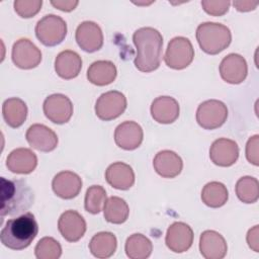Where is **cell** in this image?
<instances>
[{"instance_id": "74e56055", "label": "cell", "mask_w": 259, "mask_h": 259, "mask_svg": "<svg viewBox=\"0 0 259 259\" xmlns=\"http://www.w3.org/2000/svg\"><path fill=\"white\" fill-rule=\"evenodd\" d=\"M51 4L56 7L57 9L64 11V12H70L72 10H74L77 5L79 4V1L77 0H57V1H51Z\"/></svg>"}, {"instance_id": "f35d334b", "label": "cell", "mask_w": 259, "mask_h": 259, "mask_svg": "<svg viewBox=\"0 0 259 259\" xmlns=\"http://www.w3.org/2000/svg\"><path fill=\"white\" fill-rule=\"evenodd\" d=\"M233 5L235 6V8L238 11L241 12H247V11H251L254 10L257 5H258V1H234Z\"/></svg>"}, {"instance_id": "e575fe53", "label": "cell", "mask_w": 259, "mask_h": 259, "mask_svg": "<svg viewBox=\"0 0 259 259\" xmlns=\"http://www.w3.org/2000/svg\"><path fill=\"white\" fill-rule=\"evenodd\" d=\"M230 1H211L203 0L201 1V6L203 10L212 16H222L226 14L230 8Z\"/></svg>"}, {"instance_id": "ba28073f", "label": "cell", "mask_w": 259, "mask_h": 259, "mask_svg": "<svg viewBox=\"0 0 259 259\" xmlns=\"http://www.w3.org/2000/svg\"><path fill=\"white\" fill-rule=\"evenodd\" d=\"M126 104V98L123 93L115 90L107 91L96 100L95 114L101 120H112L124 112Z\"/></svg>"}, {"instance_id": "7a4b0ae2", "label": "cell", "mask_w": 259, "mask_h": 259, "mask_svg": "<svg viewBox=\"0 0 259 259\" xmlns=\"http://www.w3.org/2000/svg\"><path fill=\"white\" fill-rule=\"evenodd\" d=\"M1 215H17L27 210L34 201V194L30 186L22 179H6L0 182Z\"/></svg>"}, {"instance_id": "4fadbf2b", "label": "cell", "mask_w": 259, "mask_h": 259, "mask_svg": "<svg viewBox=\"0 0 259 259\" xmlns=\"http://www.w3.org/2000/svg\"><path fill=\"white\" fill-rule=\"evenodd\" d=\"M220 74L222 79L227 83H242L248 74V66L245 58L239 54H229L220 64Z\"/></svg>"}, {"instance_id": "9a60e30c", "label": "cell", "mask_w": 259, "mask_h": 259, "mask_svg": "<svg viewBox=\"0 0 259 259\" xmlns=\"http://www.w3.org/2000/svg\"><path fill=\"white\" fill-rule=\"evenodd\" d=\"M25 138L29 146L40 152H52L58 146L56 133L45 124L34 123L28 127Z\"/></svg>"}, {"instance_id": "cb8c5ba5", "label": "cell", "mask_w": 259, "mask_h": 259, "mask_svg": "<svg viewBox=\"0 0 259 259\" xmlns=\"http://www.w3.org/2000/svg\"><path fill=\"white\" fill-rule=\"evenodd\" d=\"M82 69V59L74 51L66 50L58 54L55 60V71L59 77L70 80L77 77Z\"/></svg>"}, {"instance_id": "ac0fdd59", "label": "cell", "mask_w": 259, "mask_h": 259, "mask_svg": "<svg viewBox=\"0 0 259 259\" xmlns=\"http://www.w3.org/2000/svg\"><path fill=\"white\" fill-rule=\"evenodd\" d=\"M55 194L63 199L76 197L82 189V179L72 171H61L55 175L52 181Z\"/></svg>"}, {"instance_id": "7c38bea8", "label": "cell", "mask_w": 259, "mask_h": 259, "mask_svg": "<svg viewBox=\"0 0 259 259\" xmlns=\"http://www.w3.org/2000/svg\"><path fill=\"white\" fill-rule=\"evenodd\" d=\"M58 229L62 237L68 242L79 241L86 232V222L76 210L69 209L63 212L58 221Z\"/></svg>"}, {"instance_id": "83f0119b", "label": "cell", "mask_w": 259, "mask_h": 259, "mask_svg": "<svg viewBox=\"0 0 259 259\" xmlns=\"http://www.w3.org/2000/svg\"><path fill=\"white\" fill-rule=\"evenodd\" d=\"M128 214L130 208L124 199L118 196H111L106 199L103 206V215L108 223L122 224L127 220Z\"/></svg>"}, {"instance_id": "8992f818", "label": "cell", "mask_w": 259, "mask_h": 259, "mask_svg": "<svg viewBox=\"0 0 259 259\" xmlns=\"http://www.w3.org/2000/svg\"><path fill=\"white\" fill-rule=\"evenodd\" d=\"M194 58V49L191 41L184 36L172 38L164 56L165 64L174 70H182L188 67Z\"/></svg>"}, {"instance_id": "8fae6325", "label": "cell", "mask_w": 259, "mask_h": 259, "mask_svg": "<svg viewBox=\"0 0 259 259\" xmlns=\"http://www.w3.org/2000/svg\"><path fill=\"white\" fill-rule=\"evenodd\" d=\"M78 46L87 53H94L103 46V33L100 26L93 21L81 22L75 32Z\"/></svg>"}, {"instance_id": "8d00e7d4", "label": "cell", "mask_w": 259, "mask_h": 259, "mask_svg": "<svg viewBox=\"0 0 259 259\" xmlns=\"http://www.w3.org/2000/svg\"><path fill=\"white\" fill-rule=\"evenodd\" d=\"M258 234H259V228L258 226H254L252 229H250L247 233V243L249 245V247L255 251V252H259V239H258Z\"/></svg>"}, {"instance_id": "836d02e7", "label": "cell", "mask_w": 259, "mask_h": 259, "mask_svg": "<svg viewBox=\"0 0 259 259\" xmlns=\"http://www.w3.org/2000/svg\"><path fill=\"white\" fill-rule=\"evenodd\" d=\"M41 5V0H16L13 3L15 12L22 18H30L36 15Z\"/></svg>"}, {"instance_id": "1f68e13d", "label": "cell", "mask_w": 259, "mask_h": 259, "mask_svg": "<svg viewBox=\"0 0 259 259\" xmlns=\"http://www.w3.org/2000/svg\"><path fill=\"white\" fill-rule=\"evenodd\" d=\"M106 191L101 185L90 186L85 194L84 206L86 211L96 214L99 213L106 201Z\"/></svg>"}, {"instance_id": "3957f363", "label": "cell", "mask_w": 259, "mask_h": 259, "mask_svg": "<svg viewBox=\"0 0 259 259\" xmlns=\"http://www.w3.org/2000/svg\"><path fill=\"white\" fill-rule=\"evenodd\" d=\"M38 233V225L31 212L8 220L0 233L1 243L11 250L27 248Z\"/></svg>"}, {"instance_id": "277c9868", "label": "cell", "mask_w": 259, "mask_h": 259, "mask_svg": "<svg viewBox=\"0 0 259 259\" xmlns=\"http://www.w3.org/2000/svg\"><path fill=\"white\" fill-rule=\"evenodd\" d=\"M196 39L200 49L208 55H218L232 41L229 27L217 22H203L196 28Z\"/></svg>"}, {"instance_id": "d6a6232c", "label": "cell", "mask_w": 259, "mask_h": 259, "mask_svg": "<svg viewBox=\"0 0 259 259\" xmlns=\"http://www.w3.org/2000/svg\"><path fill=\"white\" fill-rule=\"evenodd\" d=\"M34 254L37 259H58L62 255V247L56 239L44 237L37 242Z\"/></svg>"}, {"instance_id": "f1b7e54d", "label": "cell", "mask_w": 259, "mask_h": 259, "mask_svg": "<svg viewBox=\"0 0 259 259\" xmlns=\"http://www.w3.org/2000/svg\"><path fill=\"white\" fill-rule=\"evenodd\" d=\"M229 198V192L225 184L211 181L206 183L201 191L202 202L212 208H218L223 206Z\"/></svg>"}, {"instance_id": "603a6c76", "label": "cell", "mask_w": 259, "mask_h": 259, "mask_svg": "<svg viewBox=\"0 0 259 259\" xmlns=\"http://www.w3.org/2000/svg\"><path fill=\"white\" fill-rule=\"evenodd\" d=\"M105 179L113 188L127 190L135 183V173L130 165L123 162H115L107 167Z\"/></svg>"}, {"instance_id": "5bb4252c", "label": "cell", "mask_w": 259, "mask_h": 259, "mask_svg": "<svg viewBox=\"0 0 259 259\" xmlns=\"http://www.w3.org/2000/svg\"><path fill=\"white\" fill-rule=\"evenodd\" d=\"M165 243L175 253L187 251L193 243V231L183 222L173 223L167 230Z\"/></svg>"}, {"instance_id": "7402d4cb", "label": "cell", "mask_w": 259, "mask_h": 259, "mask_svg": "<svg viewBox=\"0 0 259 259\" xmlns=\"http://www.w3.org/2000/svg\"><path fill=\"white\" fill-rule=\"evenodd\" d=\"M179 104L170 96H159L151 104V115L155 121L163 124L174 122L179 116Z\"/></svg>"}, {"instance_id": "52a82bcc", "label": "cell", "mask_w": 259, "mask_h": 259, "mask_svg": "<svg viewBox=\"0 0 259 259\" xmlns=\"http://www.w3.org/2000/svg\"><path fill=\"white\" fill-rule=\"evenodd\" d=\"M227 117V105L217 99L203 101L196 110V121L204 130H214L222 126Z\"/></svg>"}, {"instance_id": "f546056e", "label": "cell", "mask_w": 259, "mask_h": 259, "mask_svg": "<svg viewBox=\"0 0 259 259\" xmlns=\"http://www.w3.org/2000/svg\"><path fill=\"white\" fill-rule=\"evenodd\" d=\"M124 250L131 259H146L151 255L153 245L143 234H133L126 239Z\"/></svg>"}, {"instance_id": "44dd1931", "label": "cell", "mask_w": 259, "mask_h": 259, "mask_svg": "<svg viewBox=\"0 0 259 259\" xmlns=\"http://www.w3.org/2000/svg\"><path fill=\"white\" fill-rule=\"evenodd\" d=\"M153 166L160 176L164 178H174L181 173L183 162L180 156L175 152L163 150L154 157Z\"/></svg>"}, {"instance_id": "d590c367", "label": "cell", "mask_w": 259, "mask_h": 259, "mask_svg": "<svg viewBox=\"0 0 259 259\" xmlns=\"http://www.w3.org/2000/svg\"><path fill=\"white\" fill-rule=\"evenodd\" d=\"M258 146H259V136L255 135L251 137L246 145V158L247 160L255 166L259 165L258 162Z\"/></svg>"}, {"instance_id": "4dcf8cb0", "label": "cell", "mask_w": 259, "mask_h": 259, "mask_svg": "<svg viewBox=\"0 0 259 259\" xmlns=\"http://www.w3.org/2000/svg\"><path fill=\"white\" fill-rule=\"evenodd\" d=\"M235 189L238 198L244 203H254L259 198V182L252 176L241 177Z\"/></svg>"}, {"instance_id": "4316f807", "label": "cell", "mask_w": 259, "mask_h": 259, "mask_svg": "<svg viewBox=\"0 0 259 259\" xmlns=\"http://www.w3.org/2000/svg\"><path fill=\"white\" fill-rule=\"evenodd\" d=\"M116 247V237L110 232H99L95 234L89 243L91 254L100 259L111 257L114 254Z\"/></svg>"}, {"instance_id": "6da1fadb", "label": "cell", "mask_w": 259, "mask_h": 259, "mask_svg": "<svg viewBox=\"0 0 259 259\" xmlns=\"http://www.w3.org/2000/svg\"><path fill=\"white\" fill-rule=\"evenodd\" d=\"M133 41L137 50L136 68L144 73L158 69L162 59V34L153 27H141L134 32Z\"/></svg>"}, {"instance_id": "d6986e66", "label": "cell", "mask_w": 259, "mask_h": 259, "mask_svg": "<svg viewBox=\"0 0 259 259\" xmlns=\"http://www.w3.org/2000/svg\"><path fill=\"white\" fill-rule=\"evenodd\" d=\"M199 251L205 259H222L228 251L227 242L220 233L206 230L200 235Z\"/></svg>"}, {"instance_id": "d4e9b609", "label": "cell", "mask_w": 259, "mask_h": 259, "mask_svg": "<svg viewBox=\"0 0 259 259\" xmlns=\"http://www.w3.org/2000/svg\"><path fill=\"white\" fill-rule=\"evenodd\" d=\"M117 75L115 65L110 61L93 62L87 70V79L94 85L105 86L111 84Z\"/></svg>"}, {"instance_id": "30bf717a", "label": "cell", "mask_w": 259, "mask_h": 259, "mask_svg": "<svg viewBox=\"0 0 259 259\" xmlns=\"http://www.w3.org/2000/svg\"><path fill=\"white\" fill-rule=\"evenodd\" d=\"M11 58L16 67L29 70L39 65L41 52L28 38H19L13 44Z\"/></svg>"}, {"instance_id": "ffe728a7", "label": "cell", "mask_w": 259, "mask_h": 259, "mask_svg": "<svg viewBox=\"0 0 259 259\" xmlns=\"http://www.w3.org/2000/svg\"><path fill=\"white\" fill-rule=\"evenodd\" d=\"M36 166L37 157L27 148H17L11 151L6 159V167L16 174H29Z\"/></svg>"}, {"instance_id": "9c48e42d", "label": "cell", "mask_w": 259, "mask_h": 259, "mask_svg": "<svg viewBox=\"0 0 259 259\" xmlns=\"http://www.w3.org/2000/svg\"><path fill=\"white\" fill-rule=\"evenodd\" d=\"M42 110L49 120L57 124H63L68 122L72 117L73 104L66 95L56 93L45 99Z\"/></svg>"}, {"instance_id": "5b68a950", "label": "cell", "mask_w": 259, "mask_h": 259, "mask_svg": "<svg viewBox=\"0 0 259 259\" xmlns=\"http://www.w3.org/2000/svg\"><path fill=\"white\" fill-rule=\"evenodd\" d=\"M35 35L46 47H55L61 44L67 35L66 21L55 14H48L37 21Z\"/></svg>"}, {"instance_id": "e0dca14e", "label": "cell", "mask_w": 259, "mask_h": 259, "mask_svg": "<svg viewBox=\"0 0 259 259\" xmlns=\"http://www.w3.org/2000/svg\"><path fill=\"white\" fill-rule=\"evenodd\" d=\"M144 133L142 126L133 120H126L118 124L114 131L115 144L126 151L139 148L143 142Z\"/></svg>"}, {"instance_id": "2e32d148", "label": "cell", "mask_w": 259, "mask_h": 259, "mask_svg": "<svg viewBox=\"0 0 259 259\" xmlns=\"http://www.w3.org/2000/svg\"><path fill=\"white\" fill-rule=\"evenodd\" d=\"M209 158L220 167H230L239 158V147L233 140L221 138L215 140L209 149Z\"/></svg>"}, {"instance_id": "484cf974", "label": "cell", "mask_w": 259, "mask_h": 259, "mask_svg": "<svg viewBox=\"0 0 259 259\" xmlns=\"http://www.w3.org/2000/svg\"><path fill=\"white\" fill-rule=\"evenodd\" d=\"M2 114L5 122L13 127H19L27 117V106L25 102L18 97L6 99L2 105Z\"/></svg>"}]
</instances>
